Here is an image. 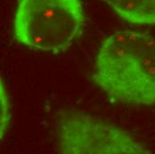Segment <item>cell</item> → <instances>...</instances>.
<instances>
[{
	"label": "cell",
	"instance_id": "cell-1",
	"mask_svg": "<svg viewBox=\"0 0 155 154\" xmlns=\"http://www.w3.org/2000/svg\"><path fill=\"white\" fill-rule=\"evenodd\" d=\"M93 80L115 102L154 105V38L146 32L132 31L110 35L99 49Z\"/></svg>",
	"mask_w": 155,
	"mask_h": 154
},
{
	"label": "cell",
	"instance_id": "cell-2",
	"mask_svg": "<svg viewBox=\"0 0 155 154\" xmlns=\"http://www.w3.org/2000/svg\"><path fill=\"white\" fill-rule=\"evenodd\" d=\"M84 23L81 0H20L14 34L31 50L59 54L72 45Z\"/></svg>",
	"mask_w": 155,
	"mask_h": 154
},
{
	"label": "cell",
	"instance_id": "cell-3",
	"mask_svg": "<svg viewBox=\"0 0 155 154\" xmlns=\"http://www.w3.org/2000/svg\"><path fill=\"white\" fill-rule=\"evenodd\" d=\"M55 131L56 145L62 153H151L127 131L81 112L59 116Z\"/></svg>",
	"mask_w": 155,
	"mask_h": 154
},
{
	"label": "cell",
	"instance_id": "cell-4",
	"mask_svg": "<svg viewBox=\"0 0 155 154\" xmlns=\"http://www.w3.org/2000/svg\"><path fill=\"white\" fill-rule=\"evenodd\" d=\"M113 11L133 24L155 25V0H104Z\"/></svg>",
	"mask_w": 155,
	"mask_h": 154
},
{
	"label": "cell",
	"instance_id": "cell-5",
	"mask_svg": "<svg viewBox=\"0 0 155 154\" xmlns=\"http://www.w3.org/2000/svg\"><path fill=\"white\" fill-rule=\"evenodd\" d=\"M1 131L2 136L4 130L6 128V126L9 120V108H8V100L6 93L4 90L3 87H1Z\"/></svg>",
	"mask_w": 155,
	"mask_h": 154
}]
</instances>
